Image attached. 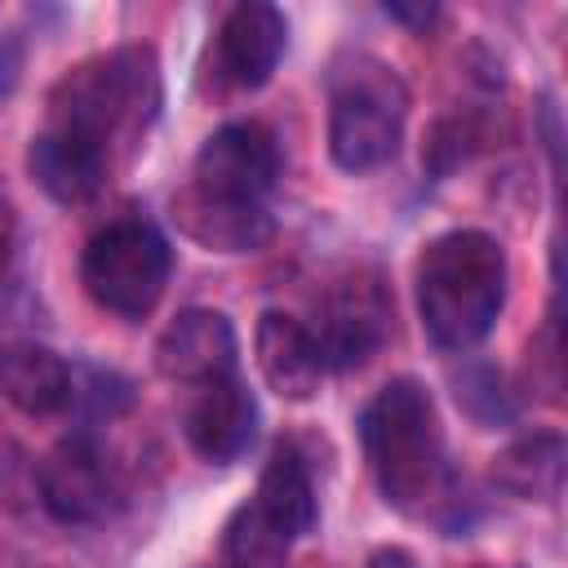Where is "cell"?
Wrapping results in <instances>:
<instances>
[{"label": "cell", "instance_id": "6da1fadb", "mask_svg": "<svg viewBox=\"0 0 568 568\" xmlns=\"http://www.w3.org/2000/svg\"><path fill=\"white\" fill-rule=\"evenodd\" d=\"M359 444L386 506L430 519L453 506V470L430 390L417 377H390L359 413Z\"/></svg>", "mask_w": 568, "mask_h": 568}, {"label": "cell", "instance_id": "7a4b0ae2", "mask_svg": "<svg viewBox=\"0 0 568 568\" xmlns=\"http://www.w3.org/2000/svg\"><path fill=\"white\" fill-rule=\"evenodd\" d=\"M160 111V62L151 44H120L67 71L49 93L44 129L111 164L115 146L138 142Z\"/></svg>", "mask_w": 568, "mask_h": 568}, {"label": "cell", "instance_id": "3957f363", "mask_svg": "<svg viewBox=\"0 0 568 568\" xmlns=\"http://www.w3.org/2000/svg\"><path fill=\"white\" fill-rule=\"evenodd\" d=\"M417 315L439 351L479 346L506 306V248L488 231H444L417 253Z\"/></svg>", "mask_w": 568, "mask_h": 568}, {"label": "cell", "instance_id": "277c9868", "mask_svg": "<svg viewBox=\"0 0 568 568\" xmlns=\"http://www.w3.org/2000/svg\"><path fill=\"white\" fill-rule=\"evenodd\" d=\"M408 120V89L382 58L355 53L328 80V155L346 173L395 160Z\"/></svg>", "mask_w": 568, "mask_h": 568}, {"label": "cell", "instance_id": "5b68a950", "mask_svg": "<svg viewBox=\"0 0 568 568\" xmlns=\"http://www.w3.org/2000/svg\"><path fill=\"white\" fill-rule=\"evenodd\" d=\"M169 275H173V248L142 217L106 222L80 253L84 293L93 297V306H102L120 320L151 315L155 302L164 297Z\"/></svg>", "mask_w": 568, "mask_h": 568}, {"label": "cell", "instance_id": "8992f818", "mask_svg": "<svg viewBox=\"0 0 568 568\" xmlns=\"http://www.w3.org/2000/svg\"><path fill=\"white\" fill-rule=\"evenodd\" d=\"M280 178V142L262 120H231L204 138L186 191L217 204H266Z\"/></svg>", "mask_w": 568, "mask_h": 568}, {"label": "cell", "instance_id": "52a82bcc", "mask_svg": "<svg viewBox=\"0 0 568 568\" xmlns=\"http://www.w3.org/2000/svg\"><path fill=\"white\" fill-rule=\"evenodd\" d=\"M324 368H364L390 337V297L377 275H351L320 302V324L311 328Z\"/></svg>", "mask_w": 568, "mask_h": 568}, {"label": "cell", "instance_id": "ba28073f", "mask_svg": "<svg viewBox=\"0 0 568 568\" xmlns=\"http://www.w3.org/2000/svg\"><path fill=\"white\" fill-rule=\"evenodd\" d=\"M40 501L58 524H98L115 510V475L93 435H62L40 462Z\"/></svg>", "mask_w": 568, "mask_h": 568}, {"label": "cell", "instance_id": "9c48e42d", "mask_svg": "<svg viewBox=\"0 0 568 568\" xmlns=\"http://www.w3.org/2000/svg\"><path fill=\"white\" fill-rule=\"evenodd\" d=\"M235 359H240L235 328L213 306H191V311L173 315L169 328L155 342V368H160V377H169V382H178L186 390L235 377Z\"/></svg>", "mask_w": 568, "mask_h": 568}, {"label": "cell", "instance_id": "30bf717a", "mask_svg": "<svg viewBox=\"0 0 568 568\" xmlns=\"http://www.w3.org/2000/svg\"><path fill=\"white\" fill-rule=\"evenodd\" d=\"M284 44H288L284 13L266 0H240L217 27L213 71H217L222 84H231L240 93H253L275 75V67L284 58Z\"/></svg>", "mask_w": 568, "mask_h": 568}, {"label": "cell", "instance_id": "8fae6325", "mask_svg": "<svg viewBox=\"0 0 568 568\" xmlns=\"http://www.w3.org/2000/svg\"><path fill=\"white\" fill-rule=\"evenodd\" d=\"M182 435L213 466H226V462L244 457L248 444L257 439V399H253V390L240 377L191 386V395L182 404Z\"/></svg>", "mask_w": 568, "mask_h": 568}, {"label": "cell", "instance_id": "7c38bea8", "mask_svg": "<svg viewBox=\"0 0 568 568\" xmlns=\"http://www.w3.org/2000/svg\"><path fill=\"white\" fill-rule=\"evenodd\" d=\"M253 342H257V368L280 399L302 404L320 390L328 368H324L320 346L302 320H293L288 311H262Z\"/></svg>", "mask_w": 568, "mask_h": 568}, {"label": "cell", "instance_id": "4fadbf2b", "mask_svg": "<svg viewBox=\"0 0 568 568\" xmlns=\"http://www.w3.org/2000/svg\"><path fill=\"white\" fill-rule=\"evenodd\" d=\"M0 395L27 417H53L75 399V368L40 342L0 346Z\"/></svg>", "mask_w": 568, "mask_h": 568}, {"label": "cell", "instance_id": "5bb4252c", "mask_svg": "<svg viewBox=\"0 0 568 568\" xmlns=\"http://www.w3.org/2000/svg\"><path fill=\"white\" fill-rule=\"evenodd\" d=\"M173 222L186 240L213 253H257L275 235V217L266 204H217L186 186L173 195Z\"/></svg>", "mask_w": 568, "mask_h": 568}, {"label": "cell", "instance_id": "9a60e30c", "mask_svg": "<svg viewBox=\"0 0 568 568\" xmlns=\"http://www.w3.org/2000/svg\"><path fill=\"white\" fill-rule=\"evenodd\" d=\"M253 506L293 541V537H306L315 528V484H311V470L306 462L297 457L293 444H275L262 475H257V493H253Z\"/></svg>", "mask_w": 568, "mask_h": 568}, {"label": "cell", "instance_id": "2e32d148", "mask_svg": "<svg viewBox=\"0 0 568 568\" xmlns=\"http://www.w3.org/2000/svg\"><path fill=\"white\" fill-rule=\"evenodd\" d=\"M564 435L532 430L493 457V484L519 501H555L564 488Z\"/></svg>", "mask_w": 568, "mask_h": 568}, {"label": "cell", "instance_id": "e0dca14e", "mask_svg": "<svg viewBox=\"0 0 568 568\" xmlns=\"http://www.w3.org/2000/svg\"><path fill=\"white\" fill-rule=\"evenodd\" d=\"M288 546L293 541L253 501L235 506L226 528H222V555H226L231 568H284Z\"/></svg>", "mask_w": 568, "mask_h": 568}, {"label": "cell", "instance_id": "ac0fdd59", "mask_svg": "<svg viewBox=\"0 0 568 568\" xmlns=\"http://www.w3.org/2000/svg\"><path fill=\"white\" fill-rule=\"evenodd\" d=\"M479 399H488V422H506V417H510V399H506V390H501V373L475 368V373H466V377L457 382V404H462L466 413H475Z\"/></svg>", "mask_w": 568, "mask_h": 568}, {"label": "cell", "instance_id": "d6986e66", "mask_svg": "<svg viewBox=\"0 0 568 568\" xmlns=\"http://www.w3.org/2000/svg\"><path fill=\"white\" fill-rule=\"evenodd\" d=\"M13 231H18V222H13V204L0 195V275L9 271V257H13Z\"/></svg>", "mask_w": 568, "mask_h": 568}, {"label": "cell", "instance_id": "ffe728a7", "mask_svg": "<svg viewBox=\"0 0 568 568\" xmlns=\"http://www.w3.org/2000/svg\"><path fill=\"white\" fill-rule=\"evenodd\" d=\"M364 568H417V559L404 550V546H382V550H373L368 555V564Z\"/></svg>", "mask_w": 568, "mask_h": 568}, {"label": "cell", "instance_id": "44dd1931", "mask_svg": "<svg viewBox=\"0 0 568 568\" xmlns=\"http://www.w3.org/2000/svg\"><path fill=\"white\" fill-rule=\"evenodd\" d=\"M386 13L395 18V22H408V27H426V22H435V4H417V9H408V4H386Z\"/></svg>", "mask_w": 568, "mask_h": 568}, {"label": "cell", "instance_id": "7402d4cb", "mask_svg": "<svg viewBox=\"0 0 568 568\" xmlns=\"http://www.w3.org/2000/svg\"><path fill=\"white\" fill-rule=\"evenodd\" d=\"M13 80H18V53H13V44L0 40V93H9Z\"/></svg>", "mask_w": 568, "mask_h": 568}]
</instances>
